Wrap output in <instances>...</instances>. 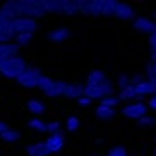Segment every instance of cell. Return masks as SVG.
I'll list each match as a JSON object with an SVG mask.
<instances>
[{
    "instance_id": "obj_1",
    "label": "cell",
    "mask_w": 156,
    "mask_h": 156,
    "mask_svg": "<svg viewBox=\"0 0 156 156\" xmlns=\"http://www.w3.org/2000/svg\"><path fill=\"white\" fill-rule=\"evenodd\" d=\"M26 69H28V65L23 57L19 55L0 62V74L7 79H17L23 72H26Z\"/></svg>"
},
{
    "instance_id": "obj_2",
    "label": "cell",
    "mask_w": 156,
    "mask_h": 156,
    "mask_svg": "<svg viewBox=\"0 0 156 156\" xmlns=\"http://www.w3.org/2000/svg\"><path fill=\"white\" fill-rule=\"evenodd\" d=\"M10 24H12V29H14L16 34H34L38 31L36 19L31 17H17Z\"/></svg>"
},
{
    "instance_id": "obj_3",
    "label": "cell",
    "mask_w": 156,
    "mask_h": 156,
    "mask_svg": "<svg viewBox=\"0 0 156 156\" xmlns=\"http://www.w3.org/2000/svg\"><path fill=\"white\" fill-rule=\"evenodd\" d=\"M147 105L142 103V101H134V103H129L122 108V115L129 120H141L142 117L147 115Z\"/></svg>"
},
{
    "instance_id": "obj_4",
    "label": "cell",
    "mask_w": 156,
    "mask_h": 156,
    "mask_svg": "<svg viewBox=\"0 0 156 156\" xmlns=\"http://www.w3.org/2000/svg\"><path fill=\"white\" fill-rule=\"evenodd\" d=\"M130 26H132L134 31L147 34V36H151V34L156 33V24L153 23V19L146 17V16H136V17L132 19Z\"/></svg>"
},
{
    "instance_id": "obj_5",
    "label": "cell",
    "mask_w": 156,
    "mask_h": 156,
    "mask_svg": "<svg viewBox=\"0 0 156 156\" xmlns=\"http://www.w3.org/2000/svg\"><path fill=\"white\" fill-rule=\"evenodd\" d=\"M43 74L40 72L38 69H26V72H23L19 76L16 81L23 87H28V89H36L38 87V83H40V79H41Z\"/></svg>"
},
{
    "instance_id": "obj_6",
    "label": "cell",
    "mask_w": 156,
    "mask_h": 156,
    "mask_svg": "<svg viewBox=\"0 0 156 156\" xmlns=\"http://www.w3.org/2000/svg\"><path fill=\"white\" fill-rule=\"evenodd\" d=\"M115 17L119 19V21H132V19L136 17V10H134L132 5L125 4V2H117Z\"/></svg>"
},
{
    "instance_id": "obj_7",
    "label": "cell",
    "mask_w": 156,
    "mask_h": 156,
    "mask_svg": "<svg viewBox=\"0 0 156 156\" xmlns=\"http://www.w3.org/2000/svg\"><path fill=\"white\" fill-rule=\"evenodd\" d=\"M136 89V98H146V96H154L156 94V83L151 81H142V83L136 84L134 86Z\"/></svg>"
},
{
    "instance_id": "obj_8",
    "label": "cell",
    "mask_w": 156,
    "mask_h": 156,
    "mask_svg": "<svg viewBox=\"0 0 156 156\" xmlns=\"http://www.w3.org/2000/svg\"><path fill=\"white\" fill-rule=\"evenodd\" d=\"M84 87H86V84H83V83L65 84V87H64V94H62V96L69 98V100H77V98L84 96Z\"/></svg>"
},
{
    "instance_id": "obj_9",
    "label": "cell",
    "mask_w": 156,
    "mask_h": 156,
    "mask_svg": "<svg viewBox=\"0 0 156 156\" xmlns=\"http://www.w3.org/2000/svg\"><path fill=\"white\" fill-rule=\"evenodd\" d=\"M94 117L101 122H110L112 119L117 117V110L115 108H110V106H103V105H98L94 108Z\"/></svg>"
},
{
    "instance_id": "obj_10",
    "label": "cell",
    "mask_w": 156,
    "mask_h": 156,
    "mask_svg": "<svg viewBox=\"0 0 156 156\" xmlns=\"http://www.w3.org/2000/svg\"><path fill=\"white\" fill-rule=\"evenodd\" d=\"M69 36H70L69 28H57V29H53V31H50L46 34V40L50 43H64Z\"/></svg>"
},
{
    "instance_id": "obj_11",
    "label": "cell",
    "mask_w": 156,
    "mask_h": 156,
    "mask_svg": "<svg viewBox=\"0 0 156 156\" xmlns=\"http://www.w3.org/2000/svg\"><path fill=\"white\" fill-rule=\"evenodd\" d=\"M26 154L28 156H50V149L46 146V142H36V144H29L26 147Z\"/></svg>"
},
{
    "instance_id": "obj_12",
    "label": "cell",
    "mask_w": 156,
    "mask_h": 156,
    "mask_svg": "<svg viewBox=\"0 0 156 156\" xmlns=\"http://www.w3.org/2000/svg\"><path fill=\"white\" fill-rule=\"evenodd\" d=\"M106 79V74L103 72L101 69H93L91 72L87 74V77H86V86H100L103 81Z\"/></svg>"
},
{
    "instance_id": "obj_13",
    "label": "cell",
    "mask_w": 156,
    "mask_h": 156,
    "mask_svg": "<svg viewBox=\"0 0 156 156\" xmlns=\"http://www.w3.org/2000/svg\"><path fill=\"white\" fill-rule=\"evenodd\" d=\"M84 96L89 98V100H103V98L106 96H112V94H106L103 89H101V86H86L84 87Z\"/></svg>"
},
{
    "instance_id": "obj_14",
    "label": "cell",
    "mask_w": 156,
    "mask_h": 156,
    "mask_svg": "<svg viewBox=\"0 0 156 156\" xmlns=\"http://www.w3.org/2000/svg\"><path fill=\"white\" fill-rule=\"evenodd\" d=\"M19 46L16 43H7V45H0V62L7 58H12V57H17Z\"/></svg>"
},
{
    "instance_id": "obj_15",
    "label": "cell",
    "mask_w": 156,
    "mask_h": 156,
    "mask_svg": "<svg viewBox=\"0 0 156 156\" xmlns=\"http://www.w3.org/2000/svg\"><path fill=\"white\" fill-rule=\"evenodd\" d=\"M64 87H65V83H62V81H53V83L50 84V87L46 89L43 94L48 98H58L64 94Z\"/></svg>"
},
{
    "instance_id": "obj_16",
    "label": "cell",
    "mask_w": 156,
    "mask_h": 156,
    "mask_svg": "<svg viewBox=\"0 0 156 156\" xmlns=\"http://www.w3.org/2000/svg\"><path fill=\"white\" fill-rule=\"evenodd\" d=\"M64 144H65V139L64 136H53V137H48L46 139V146L50 149V153H58L64 149Z\"/></svg>"
},
{
    "instance_id": "obj_17",
    "label": "cell",
    "mask_w": 156,
    "mask_h": 156,
    "mask_svg": "<svg viewBox=\"0 0 156 156\" xmlns=\"http://www.w3.org/2000/svg\"><path fill=\"white\" fill-rule=\"evenodd\" d=\"M117 98L120 100V103H125V105H129L132 100H136V89H134V86L130 84V86L124 87L122 91H119Z\"/></svg>"
},
{
    "instance_id": "obj_18",
    "label": "cell",
    "mask_w": 156,
    "mask_h": 156,
    "mask_svg": "<svg viewBox=\"0 0 156 156\" xmlns=\"http://www.w3.org/2000/svg\"><path fill=\"white\" fill-rule=\"evenodd\" d=\"M26 106H28V110L31 112L33 115H43V113H45V110H46L45 105H43L40 100H36V98L28 100V105H26Z\"/></svg>"
},
{
    "instance_id": "obj_19",
    "label": "cell",
    "mask_w": 156,
    "mask_h": 156,
    "mask_svg": "<svg viewBox=\"0 0 156 156\" xmlns=\"http://www.w3.org/2000/svg\"><path fill=\"white\" fill-rule=\"evenodd\" d=\"M79 129H81V119H79L77 115H70V117H67V120H65V130L70 134L77 132Z\"/></svg>"
},
{
    "instance_id": "obj_20",
    "label": "cell",
    "mask_w": 156,
    "mask_h": 156,
    "mask_svg": "<svg viewBox=\"0 0 156 156\" xmlns=\"http://www.w3.org/2000/svg\"><path fill=\"white\" fill-rule=\"evenodd\" d=\"M115 7L117 2L115 0H103V7H101V16L103 17H115Z\"/></svg>"
},
{
    "instance_id": "obj_21",
    "label": "cell",
    "mask_w": 156,
    "mask_h": 156,
    "mask_svg": "<svg viewBox=\"0 0 156 156\" xmlns=\"http://www.w3.org/2000/svg\"><path fill=\"white\" fill-rule=\"evenodd\" d=\"M46 132L50 134V137L53 136H64V130H62V124L58 120H50L46 124Z\"/></svg>"
},
{
    "instance_id": "obj_22",
    "label": "cell",
    "mask_w": 156,
    "mask_h": 156,
    "mask_svg": "<svg viewBox=\"0 0 156 156\" xmlns=\"http://www.w3.org/2000/svg\"><path fill=\"white\" fill-rule=\"evenodd\" d=\"M64 14L67 16L79 14V0H64Z\"/></svg>"
},
{
    "instance_id": "obj_23",
    "label": "cell",
    "mask_w": 156,
    "mask_h": 156,
    "mask_svg": "<svg viewBox=\"0 0 156 156\" xmlns=\"http://www.w3.org/2000/svg\"><path fill=\"white\" fill-rule=\"evenodd\" d=\"M46 5H48V12L50 14H64V2H60V0H48Z\"/></svg>"
},
{
    "instance_id": "obj_24",
    "label": "cell",
    "mask_w": 156,
    "mask_h": 156,
    "mask_svg": "<svg viewBox=\"0 0 156 156\" xmlns=\"http://www.w3.org/2000/svg\"><path fill=\"white\" fill-rule=\"evenodd\" d=\"M130 86V76L129 74H119V77H117V81H115V87H117V91H122L124 87Z\"/></svg>"
},
{
    "instance_id": "obj_25",
    "label": "cell",
    "mask_w": 156,
    "mask_h": 156,
    "mask_svg": "<svg viewBox=\"0 0 156 156\" xmlns=\"http://www.w3.org/2000/svg\"><path fill=\"white\" fill-rule=\"evenodd\" d=\"M19 137H21V134H19L17 130H14V129H10V130H7L5 134L0 136V139H2L5 144H12V142L19 141Z\"/></svg>"
},
{
    "instance_id": "obj_26",
    "label": "cell",
    "mask_w": 156,
    "mask_h": 156,
    "mask_svg": "<svg viewBox=\"0 0 156 156\" xmlns=\"http://www.w3.org/2000/svg\"><path fill=\"white\" fill-rule=\"evenodd\" d=\"M28 127L33 130H38V132H46V122L41 119H31L28 122Z\"/></svg>"
},
{
    "instance_id": "obj_27",
    "label": "cell",
    "mask_w": 156,
    "mask_h": 156,
    "mask_svg": "<svg viewBox=\"0 0 156 156\" xmlns=\"http://www.w3.org/2000/svg\"><path fill=\"white\" fill-rule=\"evenodd\" d=\"M129 151L125 146H120V144H115V146H112L110 149H108V153H106V156H127Z\"/></svg>"
},
{
    "instance_id": "obj_28",
    "label": "cell",
    "mask_w": 156,
    "mask_h": 156,
    "mask_svg": "<svg viewBox=\"0 0 156 156\" xmlns=\"http://www.w3.org/2000/svg\"><path fill=\"white\" fill-rule=\"evenodd\" d=\"M33 41V34H16L14 36V43L21 48V46H26Z\"/></svg>"
},
{
    "instance_id": "obj_29",
    "label": "cell",
    "mask_w": 156,
    "mask_h": 156,
    "mask_svg": "<svg viewBox=\"0 0 156 156\" xmlns=\"http://www.w3.org/2000/svg\"><path fill=\"white\" fill-rule=\"evenodd\" d=\"M100 105H103V106H110V108H117V106L120 105V100L115 94H112V96H106V98H103V100L100 101Z\"/></svg>"
},
{
    "instance_id": "obj_30",
    "label": "cell",
    "mask_w": 156,
    "mask_h": 156,
    "mask_svg": "<svg viewBox=\"0 0 156 156\" xmlns=\"http://www.w3.org/2000/svg\"><path fill=\"white\" fill-rule=\"evenodd\" d=\"M103 0H91V17H100Z\"/></svg>"
},
{
    "instance_id": "obj_31",
    "label": "cell",
    "mask_w": 156,
    "mask_h": 156,
    "mask_svg": "<svg viewBox=\"0 0 156 156\" xmlns=\"http://www.w3.org/2000/svg\"><path fill=\"white\" fill-rule=\"evenodd\" d=\"M79 14L91 16V2H87V0H79Z\"/></svg>"
},
{
    "instance_id": "obj_32",
    "label": "cell",
    "mask_w": 156,
    "mask_h": 156,
    "mask_svg": "<svg viewBox=\"0 0 156 156\" xmlns=\"http://www.w3.org/2000/svg\"><path fill=\"white\" fill-rule=\"evenodd\" d=\"M53 83V79H50L48 76H41V79H40V83H38V89L41 93H45L48 87H50V84Z\"/></svg>"
},
{
    "instance_id": "obj_33",
    "label": "cell",
    "mask_w": 156,
    "mask_h": 156,
    "mask_svg": "<svg viewBox=\"0 0 156 156\" xmlns=\"http://www.w3.org/2000/svg\"><path fill=\"white\" fill-rule=\"evenodd\" d=\"M137 125H141V127H151V125H156V119L154 117H142L141 120H137Z\"/></svg>"
},
{
    "instance_id": "obj_34",
    "label": "cell",
    "mask_w": 156,
    "mask_h": 156,
    "mask_svg": "<svg viewBox=\"0 0 156 156\" xmlns=\"http://www.w3.org/2000/svg\"><path fill=\"white\" fill-rule=\"evenodd\" d=\"M142 81H146V76H144V72H137V74H134V76H130V84H132V86L142 83Z\"/></svg>"
},
{
    "instance_id": "obj_35",
    "label": "cell",
    "mask_w": 156,
    "mask_h": 156,
    "mask_svg": "<svg viewBox=\"0 0 156 156\" xmlns=\"http://www.w3.org/2000/svg\"><path fill=\"white\" fill-rule=\"evenodd\" d=\"M77 105L79 106H89L91 105V100H89V98H86V96H81V98H77Z\"/></svg>"
},
{
    "instance_id": "obj_36",
    "label": "cell",
    "mask_w": 156,
    "mask_h": 156,
    "mask_svg": "<svg viewBox=\"0 0 156 156\" xmlns=\"http://www.w3.org/2000/svg\"><path fill=\"white\" fill-rule=\"evenodd\" d=\"M146 105H147V108H149V110H154V112H156V94H154V96H151L149 100H147Z\"/></svg>"
},
{
    "instance_id": "obj_37",
    "label": "cell",
    "mask_w": 156,
    "mask_h": 156,
    "mask_svg": "<svg viewBox=\"0 0 156 156\" xmlns=\"http://www.w3.org/2000/svg\"><path fill=\"white\" fill-rule=\"evenodd\" d=\"M7 130H10L9 124H7V122H4V120H0V136H2V134H5Z\"/></svg>"
},
{
    "instance_id": "obj_38",
    "label": "cell",
    "mask_w": 156,
    "mask_h": 156,
    "mask_svg": "<svg viewBox=\"0 0 156 156\" xmlns=\"http://www.w3.org/2000/svg\"><path fill=\"white\" fill-rule=\"evenodd\" d=\"M153 23L156 24V9H153Z\"/></svg>"
},
{
    "instance_id": "obj_39",
    "label": "cell",
    "mask_w": 156,
    "mask_h": 156,
    "mask_svg": "<svg viewBox=\"0 0 156 156\" xmlns=\"http://www.w3.org/2000/svg\"><path fill=\"white\" fill-rule=\"evenodd\" d=\"M101 142H103V139H101V137H98V139H94V144H101Z\"/></svg>"
},
{
    "instance_id": "obj_40",
    "label": "cell",
    "mask_w": 156,
    "mask_h": 156,
    "mask_svg": "<svg viewBox=\"0 0 156 156\" xmlns=\"http://www.w3.org/2000/svg\"><path fill=\"white\" fill-rule=\"evenodd\" d=\"M91 156H103V153H101V151H96V153H93Z\"/></svg>"
},
{
    "instance_id": "obj_41",
    "label": "cell",
    "mask_w": 156,
    "mask_h": 156,
    "mask_svg": "<svg viewBox=\"0 0 156 156\" xmlns=\"http://www.w3.org/2000/svg\"><path fill=\"white\" fill-rule=\"evenodd\" d=\"M153 70H154V74H156V62L153 64Z\"/></svg>"
},
{
    "instance_id": "obj_42",
    "label": "cell",
    "mask_w": 156,
    "mask_h": 156,
    "mask_svg": "<svg viewBox=\"0 0 156 156\" xmlns=\"http://www.w3.org/2000/svg\"><path fill=\"white\" fill-rule=\"evenodd\" d=\"M153 156H156V147H154V149H153Z\"/></svg>"
}]
</instances>
